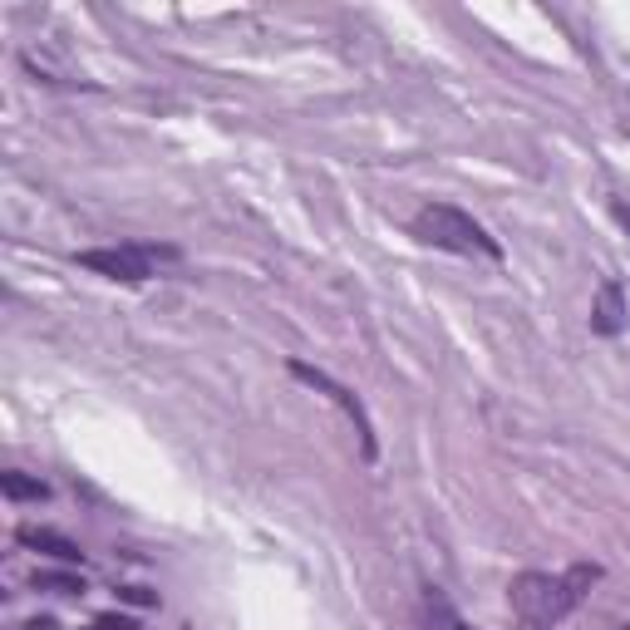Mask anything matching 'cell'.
Masks as SVG:
<instances>
[{
	"label": "cell",
	"mask_w": 630,
	"mask_h": 630,
	"mask_svg": "<svg viewBox=\"0 0 630 630\" xmlns=\"http://www.w3.org/2000/svg\"><path fill=\"white\" fill-rule=\"evenodd\" d=\"M413 630H468V626H463L458 610H453L439 591H423L419 616H413Z\"/></svg>",
	"instance_id": "cell-7"
},
{
	"label": "cell",
	"mask_w": 630,
	"mask_h": 630,
	"mask_svg": "<svg viewBox=\"0 0 630 630\" xmlns=\"http://www.w3.org/2000/svg\"><path fill=\"white\" fill-rule=\"evenodd\" d=\"M596 581H600L596 561H576V567L557 571V576L551 571H522L508 586L512 620H517V630H557L591 596Z\"/></svg>",
	"instance_id": "cell-1"
},
{
	"label": "cell",
	"mask_w": 630,
	"mask_h": 630,
	"mask_svg": "<svg viewBox=\"0 0 630 630\" xmlns=\"http://www.w3.org/2000/svg\"><path fill=\"white\" fill-rule=\"evenodd\" d=\"M15 541H20V547H30V551H39V557L65 561V567H79V561H84V547H79V541H69L65 532H49V527H20V532H15Z\"/></svg>",
	"instance_id": "cell-6"
},
{
	"label": "cell",
	"mask_w": 630,
	"mask_h": 630,
	"mask_svg": "<svg viewBox=\"0 0 630 630\" xmlns=\"http://www.w3.org/2000/svg\"><path fill=\"white\" fill-rule=\"evenodd\" d=\"M616 217H620V226H630V212H626V207H620V202H616Z\"/></svg>",
	"instance_id": "cell-13"
},
{
	"label": "cell",
	"mask_w": 630,
	"mask_h": 630,
	"mask_svg": "<svg viewBox=\"0 0 630 630\" xmlns=\"http://www.w3.org/2000/svg\"><path fill=\"white\" fill-rule=\"evenodd\" d=\"M98 626H104V630H143L133 616H118V610H108V616H98Z\"/></svg>",
	"instance_id": "cell-11"
},
{
	"label": "cell",
	"mask_w": 630,
	"mask_h": 630,
	"mask_svg": "<svg viewBox=\"0 0 630 630\" xmlns=\"http://www.w3.org/2000/svg\"><path fill=\"white\" fill-rule=\"evenodd\" d=\"M291 374H295L301 384H311V389H320L330 404H340L345 419H350V423H354V433H360V453H364V458H374V453H380V443H374V423H370V413H364V404L354 399V394L345 389V384H335L330 374L315 370V364H305V360H291Z\"/></svg>",
	"instance_id": "cell-4"
},
{
	"label": "cell",
	"mask_w": 630,
	"mask_h": 630,
	"mask_svg": "<svg viewBox=\"0 0 630 630\" xmlns=\"http://www.w3.org/2000/svg\"><path fill=\"white\" fill-rule=\"evenodd\" d=\"M30 586H35V591H55V596H84V576H74V571H35V576H30Z\"/></svg>",
	"instance_id": "cell-9"
},
{
	"label": "cell",
	"mask_w": 630,
	"mask_h": 630,
	"mask_svg": "<svg viewBox=\"0 0 630 630\" xmlns=\"http://www.w3.org/2000/svg\"><path fill=\"white\" fill-rule=\"evenodd\" d=\"M0 492H5L10 502H45L49 482L45 478H25V472H0Z\"/></svg>",
	"instance_id": "cell-8"
},
{
	"label": "cell",
	"mask_w": 630,
	"mask_h": 630,
	"mask_svg": "<svg viewBox=\"0 0 630 630\" xmlns=\"http://www.w3.org/2000/svg\"><path fill=\"white\" fill-rule=\"evenodd\" d=\"M163 256V261H173V246H143V242H124V246H89V252H79L74 261L84 266V271L94 276H108V281H124V285H138L153 276V261Z\"/></svg>",
	"instance_id": "cell-3"
},
{
	"label": "cell",
	"mask_w": 630,
	"mask_h": 630,
	"mask_svg": "<svg viewBox=\"0 0 630 630\" xmlns=\"http://www.w3.org/2000/svg\"><path fill=\"white\" fill-rule=\"evenodd\" d=\"M591 330L596 335H620L626 330V291H620L616 276H606V281L596 285V305H591Z\"/></svg>",
	"instance_id": "cell-5"
},
{
	"label": "cell",
	"mask_w": 630,
	"mask_h": 630,
	"mask_svg": "<svg viewBox=\"0 0 630 630\" xmlns=\"http://www.w3.org/2000/svg\"><path fill=\"white\" fill-rule=\"evenodd\" d=\"M118 600H128V606H158V591H148V586H118Z\"/></svg>",
	"instance_id": "cell-10"
},
{
	"label": "cell",
	"mask_w": 630,
	"mask_h": 630,
	"mask_svg": "<svg viewBox=\"0 0 630 630\" xmlns=\"http://www.w3.org/2000/svg\"><path fill=\"white\" fill-rule=\"evenodd\" d=\"M89 630H104V626H98V620H94V626H89Z\"/></svg>",
	"instance_id": "cell-14"
},
{
	"label": "cell",
	"mask_w": 630,
	"mask_h": 630,
	"mask_svg": "<svg viewBox=\"0 0 630 630\" xmlns=\"http://www.w3.org/2000/svg\"><path fill=\"white\" fill-rule=\"evenodd\" d=\"M30 630H55V620H49V616H39V620H30Z\"/></svg>",
	"instance_id": "cell-12"
},
{
	"label": "cell",
	"mask_w": 630,
	"mask_h": 630,
	"mask_svg": "<svg viewBox=\"0 0 630 630\" xmlns=\"http://www.w3.org/2000/svg\"><path fill=\"white\" fill-rule=\"evenodd\" d=\"M413 242L433 246V252H453V256H488V261H502V242L488 232L482 222H472L463 207L453 202H423L409 222Z\"/></svg>",
	"instance_id": "cell-2"
}]
</instances>
